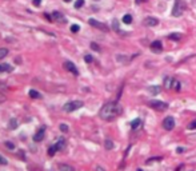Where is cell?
I'll return each mask as SVG.
<instances>
[{
	"instance_id": "ab89813d",
	"label": "cell",
	"mask_w": 196,
	"mask_h": 171,
	"mask_svg": "<svg viewBox=\"0 0 196 171\" xmlns=\"http://www.w3.org/2000/svg\"><path fill=\"white\" fill-rule=\"evenodd\" d=\"M97 171H104V170H103L101 167H97Z\"/></svg>"
},
{
	"instance_id": "603a6c76",
	"label": "cell",
	"mask_w": 196,
	"mask_h": 171,
	"mask_svg": "<svg viewBox=\"0 0 196 171\" xmlns=\"http://www.w3.org/2000/svg\"><path fill=\"white\" fill-rule=\"evenodd\" d=\"M8 55V49L7 48H0V60L4 59Z\"/></svg>"
},
{
	"instance_id": "4316f807",
	"label": "cell",
	"mask_w": 196,
	"mask_h": 171,
	"mask_svg": "<svg viewBox=\"0 0 196 171\" xmlns=\"http://www.w3.org/2000/svg\"><path fill=\"white\" fill-rule=\"evenodd\" d=\"M84 5V0H76L75 1V8H80Z\"/></svg>"
},
{
	"instance_id": "60d3db41",
	"label": "cell",
	"mask_w": 196,
	"mask_h": 171,
	"mask_svg": "<svg viewBox=\"0 0 196 171\" xmlns=\"http://www.w3.org/2000/svg\"><path fill=\"white\" fill-rule=\"evenodd\" d=\"M64 1H65V3H69V1H71V0H64Z\"/></svg>"
},
{
	"instance_id": "ffe728a7",
	"label": "cell",
	"mask_w": 196,
	"mask_h": 171,
	"mask_svg": "<svg viewBox=\"0 0 196 171\" xmlns=\"http://www.w3.org/2000/svg\"><path fill=\"white\" fill-rule=\"evenodd\" d=\"M104 147H106V150H112V148H114V142H112L111 139H106Z\"/></svg>"
},
{
	"instance_id": "83f0119b",
	"label": "cell",
	"mask_w": 196,
	"mask_h": 171,
	"mask_svg": "<svg viewBox=\"0 0 196 171\" xmlns=\"http://www.w3.org/2000/svg\"><path fill=\"white\" fill-rule=\"evenodd\" d=\"M172 87L175 88V90H177L179 91L180 90V83L177 80H176V79H173V83H172Z\"/></svg>"
},
{
	"instance_id": "4dcf8cb0",
	"label": "cell",
	"mask_w": 196,
	"mask_h": 171,
	"mask_svg": "<svg viewBox=\"0 0 196 171\" xmlns=\"http://www.w3.org/2000/svg\"><path fill=\"white\" fill-rule=\"evenodd\" d=\"M60 131H63V133H68V126L67 124H60Z\"/></svg>"
},
{
	"instance_id": "d6986e66",
	"label": "cell",
	"mask_w": 196,
	"mask_h": 171,
	"mask_svg": "<svg viewBox=\"0 0 196 171\" xmlns=\"http://www.w3.org/2000/svg\"><path fill=\"white\" fill-rule=\"evenodd\" d=\"M148 91L152 92V94H159L162 91V87L160 86H152V87H148Z\"/></svg>"
},
{
	"instance_id": "d590c367",
	"label": "cell",
	"mask_w": 196,
	"mask_h": 171,
	"mask_svg": "<svg viewBox=\"0 0 196 171\" xmlns=\"http://www.w3.org/2000/svg\"><path fill=\"white\" fill-rule=\"evenodd\" d=\"M184 150H186V148H183V147H177V148H176V152H177V154H183V152H184Z\"/></svg>"
},
{
	"instance_id": "7c38bea8",
	"label": "cell",
	"mask_w": 196,
	"mask_h": 171,
	"mask_svg": "<svg viewBox=\"0 0 196 171\" xmlns=\"http://www.w3.org/2000/svg\"><path fill=\"white\" fill-rule=\"evenodd\" d=\"M11 71H14V67L11 66V64H8V63L0 64V72H11Z\"/></svg>"
},
{
	"instance_id": "277c9868",
	"label": "cell",
	"mask_w": 196,
	"mask_h": 171,
	"mask_svg": "<svg viewBox=\"0 0 196 171\" xmlns=\"http://www.w3.org/2000/svg\"><path fill=\"white\" fill-rule=\"evenodd\" d=\"M149 106L152 108H155L158 111H165L167 108H168V104L164 103V102H160V100H151L149 102Z\"/></svg>"
},
{
	"instance_id": "7a4b0ae2",
	"label": "cell",
	"mask_w": 196,
	"mask_h": 171,
	"mask_svg": "<svg viewBox=\"0 0 196 171\" xmlns=\"http://www.w3.org/2000/svg\"><path fill=\"white\" fill-rule=\"evenodd\" d=\"M184 1L183 0H175V3H173V7H172V16H175V18H180L184 12Z\"/></svg>"
},
{
	"instance_id": "2e32d148",
	"label": "cell",
	"mask_w": 196,
	"mask_h": 171,
	"mask_svg": "<svg viewBox=\"0 0 196 171\" xmlns=\"http://www.w3.org/2000/svg\"><path fill=\"white\" fill-rule=\"evenodd\" d=\"M28 95H29L31 98H34V99H40V98H41V94H40V92H38V91H35V90H29Z\"/></svg>"
},
{
	"instance_id": "d6a6232c",
	"label": "cell",
	"mask_w": 196,
	"mask_h": 171,
	"mask_svg": "<svg viewBox=\"0 0 196 171\" xmlns=\"http://www.w3.org/2000/svg\"><path fill=\"white\" fill-rule=\"evenodd\" d=\"M84 60H86L87 63H92V62H93V58H92L91 55H86V56H84Z\"/></svg>"
},
{
	"instance_id": "484cf974",
	"label": "cell",
	"mask_w": 196,
	"mask_h": 171,
	"mask_svg": "<svg viewBox=\"0 0 196 171\" xmlns=\"http://www.w3.org/2000/svg\"><path fill=\"white\" fill-rule=\"evenodd\" d=\"M112 27H114V30H115L116 32H120V30H119V21H117L116 19L112 21Z\"/></svg>"
},
{
	"instance_id": "d4e9b609",
	"label": "cell",
	"mask_w": 196,
	"mask_h": 171,
	"mask_svg": "<svg viewBox=\"0 0 196 171\" xmlns=\"http://www.w3.org/2000/svg\"><path fill=\"white\" fill-rule=\"evenodd\" d=\"M56 151H58V150H56V147H55V146L49 147V148H48V155H49V157H53Z\"/></svg>"
},
{
	"instance_id": "5bb4252c",
	"label": "cell",
	"mask_w": 196,
	"mask_h": 171,
	"mask_svg": "<svg viewBox=\"0 0 196 171\" xmlns=\"http://www.w3.org/2000/svg\"><path fill=\"white\" fill-rule=\"evenodd\" d=\"M55 147H56V150H63L65 147V139L64 138H59V140H58V143L55 144Z\"/></svg>"
},
{
	"instance_id": "f546056e",
	"label": "cell",
	"mask_w": 196,
	"mask_h": 171,
	"mask_svg": "<svg viewBox=\"0 0 196 171\" xmlns=\"http://www.w3.org/2000/svg\"><path fill=\"white\" fill-rule=\"evenodd\" d=\"M5 147L10 148V150H15V144L12 142H5Z\"/></svg>"
},
{
	"instance_id": "3957f363",
	"label": "cell",
	"mask_w": 196,
	"mask_h": 171,
	"mask_svg": "<svg viewBox=\"0 0 196 171\" xmlns=\"http://www.w3.org/2000/svg\"><path fill=\"white\" fill-rule=\"evenodd\" d=\"M83 106H84V103H83L82 100H72V102L65 103V104L63 106V110H64L65 112H72V111H76V110L82 108Z\"/></svg>"
},
{
	"instance_id": "9a60e30c",
	"label": "cell",
	"mask_w": 196,
	"mask_h": 171,
	"mask_svg": "<svg viewBox=\"0 0 196 171\" xmlns=\"http://www.w3.org/2000/svg\"><path fill=\"white\" fill-rule=\"evenodd\" d=\"M183 35L182 34H171V35H168V39L169 40H173V42H179V40H182Z\"/></svg>"
},
{
	"instance_id": "1f68e13d",
	"label": "cell",
	"mask_w": 196,
	"mask_h": 171,
	"mask_svg": "<svg viewBox=\"0 0 196 171\" xmlns=\"http://www.w3.org/2000/svg\"><path fill=\"white\" fill-rule=\"evenodd\" d=\"M91 48H92L93 51H97V52L100 51V47L96 44V43H91Z\"/></svg>"
},
{
	"instance_id": "f1b7e54d",
	"label": "cell",
	"mask_w": 196,
	"mask_h": 171,
	"mask_svg": "<svg viewBox=\"0 0 196 171\" xmlns=\"http://www.w3.org/2000/svg\"><path fill=\"white\" fill-rule=\"evenodd\" d=\"M79 30H80V27L77 24H72V25H71V32H79Z\"/></svg>"
},
{
	"instance_id": "e0dca14e",
	"label": "cell",
	"mask_w": 196,
	"mask_h": 171,
	"mask_svg": "<svg viewBox=\"0 0 196 171\" xmlns=\"http://www.w3.org/2000/svg\"><path fill=\"white\" fill-rule=\"evenodd\" d=\"M59 170L60 171H75V168L72 166H69V164H60L59 166Z\"/></svg>"
},
{
	"instance_id": "7402d4cb",
	"label": "cell",
	"mask_w": 196,
	"mask_h": 171,
	"mask_svg": "<svg viewBox=\"0 0 196 171\" xmlns=\"http://www.w3.org/2000/svg\"><path fill=\"white\" fill-rule=\"evenodd\" d=\"M124 23V24H131L132 23V16H131L130 14H127V15H124L123 16V20H121Z\"/></svg>"
},
{
	"instance_id": "8d00e7d4",
	"label": "cell",
	"mask_w": 196,
	"mask_h": 171,
	"mask_svg": "<svg viewBox=\"0 0 196 171\" xmlns=\"http://www.w3.org/2000/svg\"><path fill=\"white\" fill-rule=\"evenodd\" d=\"M40 4H41V0H34V5H35V7H39Z\"/></svg>"
},
{
	"instance_id": "cb8c5ba5",
	"label": "cell",
	"mask_w": 196,
	"mask_h": 171,
	"mask_svg": "<svg viewBox=\"0 0 196 171\" xmlns=\"http://www.w3.org/2000/svg\"><path fill=\"white\" fill-rule=\"evenodd\" d=\"M188 130H196V119H193V120H191V122L188 123V127H187Z\"/></svg>"
},
{
	"instance_id": "e575fe53",
	"label": "cell",
	"mask_w": 196,
	"mask_h": 171,
	"mask_svg": "<svg viewBox=\"0 0 196 171\" xmlns=\"http://www.w3.org/2000/svg\"><path fill=\"white\" fill-rule=\"evenodd\" d=\"M155 161H160V158H151V159H148L147 161V164H149L151 162H155Z\"/></svg>"
},
{
	"instance_id": "f35d334b",
	"label": "cell",
	"mask_w": 196,
	"mask_h": 171,
	"mask_svg": "<svg viewBox=\"0 0 196 171\" xmlns=\"http://www.w3.org/2000/svg\"><path fill=\"white\" fill-rule=\"evenodd\" d=\"M4 99H5V98H4V96H3V95H1V94H0V102H4Z\"/></svg>"
},
{
	"instance_id": "6da1fadb",
	"label": "cell",
	"mask_w": 196,
	"mask_h": 171,
	"mask_svg": "<svg viewBox=\"0 0 196 171\" xmlns=\"http://www.w3.org/2000/svg\"><path fill=\"white\" fill-rule=\"evenodd\" d=\"M121 114V106L117 103V102H110V103H106V104L101 107L99 115L101 119L104 120H112L116 116H119Z\"/></svg>"
},
{
	"instance_id": "4fadbf2b",
	"label": "cell",
	"mask_w": 196,
	"mask_h": 171,
	"mask_svg": "<svg viewBox=\"0 0 196 171\" xmlns=\"http://www.w3.org/2000/svg\"><path fill=\"white\" fill-rule=\"evenodd\" d=\"M140 126H141V119L140 118H136V119H134V120L131 122V128L132 130L140 128Z\"/></svg>"
},
{
	"instance_id": "ac0fdd59",
	"label": "cell",
	"mask_w": 196,
	"mask_h": 171,
	"mask_svg": "<svg viewBox=\"0 0 196 171\" xmlns=\"http://www.w3.org/2000/svg\"><path fill=\"white\" fill-rule=\"evenodd\" d=\"M8 128H11V130L17 128V120L15 118H11V120L8 122Z\"/></svg>"
},
{
	"instance_id": "9c48e42d",
	"label": "cell",
	"mask_w": 196,
	"mask_h": 171,
	"mask_svg": "<svg viewBox=\"0 0 196 171\" xmlns=\"http://www.w3.org/2000/svg\"><path fill=\"white\" fill-rule=\"evenodd\" d=\"M144 25H147V27H155V25L159 24V20L156 18H152V16H148V18L144 19Z\"/></svg>"
},
{
	"instance_id": "5b68a950",
	"label": "cell",
	"mask_w": 196,
	"mask_h": 171,
	"mask_svg": "<svg viewBox=\"0 0 196 171\" xmlns=\"http://www.w3.org/2000/svg\"><path fill=\"white\" fill-rule=\"evenodd\" d=\"M163 127H164L167 131L173 130V127H175V119H173V116H167V118L163 120Z\"/></svg>"
},
{
	"instance_id": "8fae6325",
	"label": "cell",
	"mask_w": 196,
	"mask_h": 171,
	"mask_svg": "<svg viewBox=\"0 0 196 171\" xmlns=\"http://www.w3.org/2000/svg\"><path fill=\"white\" fill-rule=\"evenodd\" d=\"M51 18H52V20H56V21H62V20H63V23L65 21V19H64V16H63V14H62V12H59V11H55V12L51 15Z\"/></svg>"
},
{
	"instance_id": "ba28073f",
	"label": "cell",
	"mask_w": 196,
	"mask_h": 171,
	"mask_svg": "<svg viewBox=\"0 0 196 171\" xmlns=\"http://www.w3.org/2000/svg\"><path fill=\"white\" fill-rule=\"evenodd\" d=\"M64 68L67 71H69V72H72L75 76H77V75H79V71H77V68L75 67V64H73L72 62H65V63H64Z\"/></svg>"
},
{
	"instance_id": "30bf717a",
	"label": "cell",
	"mask_w": 196,
	"mask_h": 171,
	"mask_svg": "<svg viewBox=\"0 0 196 171\" xmlns=\"http://www.w3.org/2000/svg\"><path fill=\"white\" fill-rule=\"evenodd\" d=\"M44 133H45V127L44 126L40 127V130H39L38 133L35 134V136H34L35 142H41V140L44 139Z\"/></svg>"
},
{
	"instance_id": "836d02e7",
	"label": "cell",
	"mask_w": 196,
	"mask_h": 171,
	"mask_svg": "<svg viewBox=\"0 0 196 171\" xmlns=\"http://www.w3.org/2000/svg\"><path fill=\"white\" fill-rule=\"evenodd\" d=\"M8 162H7V159L5 158H3L1 155H0V164H7Z\"/></svg>"
},
{
	"instance_id": "44dd1931",
	"label": "cell",
	"mask_w": 196,
	"mask_h": 171,
	"mask_svg": "<svg viewBox=\"0 0 196 171\" xmlns=\"http://www.w3.org/2000/svg\"><path fill=\"white\" fill-rule=\"evenodd\" d=\"M172 83H173V78H165L164 87L167 88V90H169V88H172Z\"/></svg>"
},
{
	"instance_id": "8992f818",
	"label": "cell",
	"mask_w": 196,
	"mask_h": 171,
	"mask_svg": "<svg viewBox=\"0 0 196 171\" xmlns=\"http://www.w3.org/2000/svg\"><path fill=\"white\" fill-rule=\"evenodd\" d=\"M88 23H90V25H92V27H95V28H99V30H101V31H104V32L110 31V28L107 27L106 24H103V23H100V21L95 20V19H90V20H88Z\"/></svg>"
},
{
	"instance_id": "74e56055",
	"label": "cell",
	"mask_w": 196,
	"mask_h": 171,
	"mask_svg": "<svg viewBox=\"0 0 196 171\" xmlns=\"http://www.w3.org/2000/svg\"><path fill=\"white\" fill-rule=\"evenodd\" d=\"M145 1H148V0H136V3L140 4V3H145Z\"/></svg>"
},
{
	"instance_id": "b9f144b4",
	"label": "cell",
	"mask_w": 196,
	"mask_h": 171,
	"mask_svg": "<svg viewBox=\"0 0 196 171\" xmlns=\"http://www.w3.org/2000/svg\"><path fill=\"white\" fill-rule=\"evenodd\" d=\"M138 171H143V170H141V168H138Z\"/></svg>"
},
{
	"instance_id": "52a82bcc",
	"label": "cell",
	"mask_w": 196,
	"mask_h": 171,
	"mask_svg": "<svg viewBox=\"0 0 196 171\" xmlns=\"http://www.w3.org/2000/svg\"><path fill=\"white\" fill-rule=\"evenodd\" d=\"M151 49L155 54H160L163 51V43L160 40H155V42L151 43Z\"/></svg>"
}]
</instances>
